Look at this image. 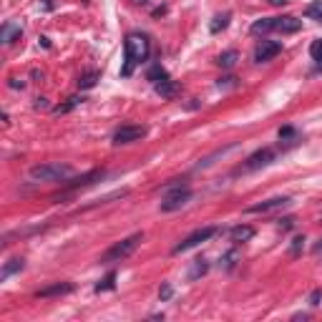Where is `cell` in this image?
Segmentation results:
<instances>
[{"mask_svg":"<svg viewBox=\"0 0 322 322\" xmlns=\"http://www.w3.org/2000/svg\"><path fill=\"white\" fill-rule=\"evenodd\" d=\"M320 300H322V290H312V295H310V305H312V307H317V305H320Z\"/></svg>","mask_w":322,"mask_h":322,"instance_id":"obj_33","label":"cell"},{"mask_svg":"<svg viewBox=\"0 0 322 322\" xmlns=\"http://www.w3.org/2000/svg\"><path fill=\"white\" fill-rule=\"evenodd\" d=\"M35 111H40V108H48V98H35Z\"/></svg>","mask_w":322,"mask_h":322,"instance_id":"obj_35","label":"cell"},{"mask_svg":"<svg viewBox=\"0 0 322 322\" xmlns=\"http://www.w3.org/2000/svg\"><path fill=\"white\" fill-rule=\"evenodd\" d=\"M113 287H116V274L108 272V274L98 282V285H96V292H106V290H113Z\"/></svg>","mask_w":322,"mask_h":322,"instance_id":"obj_26","label":"cell"},{"mask_svg":"<svg viewBox=\"0 0 322 322\" xmlns=\"http://www.w3.org/2000/svg\"><path fill=\"white\" fill-rule=\"evenodd\" d=\"M103 176V171H88V174H83V176H78V179H73V181H68L66 184V189L68 191H73V189H78V186H88V184H93L96 179H101Z\"/></svg>","mask_w":322,"mask_h":322,"instance_id":"obj_14","label":"cell"},{"mask_svg":"<svg viewBox=\"0 0 322 322\" xmlns=\"http://www.w3.org/2000/svg\"><path fill=\"white\" fill-rule=\"evenodd\" d=\"M80 103H83V98H80V96H71V98H66V103L56 106V108H53V113H56V116L68 113V111H73V108H76V106H80Z\"/></svg>","mask_w":322,"mask_h":322,"instance_id":"obj_17","label":"cell"},{"mask_svg":"<svg viewBox=\"0 0 322 322\" xmlns=\"http://www.w3.org/2000/svg\"><path fill=\"white\" fill-rule=\"evenodd\" d=\"M300 28H302V20H297L295 15L272 18V30H277V33H285V35H290V33H297Z\"/></svg>","mask_w":322,"mask_h":322,"instance_id":"obj_10","label":"cell"},{"mask_svg":"<svg viewBox=\"0 0 322 322\" xmlns=\"http://www.w3.org/2000/svg\"><path fill=\"white\" fill-rule=\"evenodd\" d=\"M274 149H259V151H254L249 159H247V164H244V169L247 171H257V169H264V166H269L272 161H274Z\"/></svg>","mask_w":322,"mask_h":322,"instance_id":"obj_7","label":"cell"},{"mask_svg":"<svg viewBox=\"0 0 322 322\" xmlns=\"http://www.w3.org/2000/svg\"><path fill=\"white\" fill-rule=\"evenodd\" d=\"M154 91L161 98H174L181 91V83H179V80H171V78H164V80H159V83H154Z\"/></svg>","mask_w":322,"mask_h":322,"instance_id":"obj_11","label":"cell"},{"mask_svg":"<svg viewBox=\"0 0 322 322\" xmlns=\"http://www.w3.org/2000/svg\"><path fill=\"white\" fill-rule=\"evenodd\" d=\"M23 267H25V262H23V259H10V262H8V264L3 267V272H0V279H3V282H5V279H8L10 274H15V272H20Z\"/></svg>","mask_w":322,"mask_h":322,"instance_id":"obj_18","label":"cell"},{"mask_svg":"<svg viewBox=\"0 0 322 322\" xmlns=\"http://www.w3.org/2000/svg\"><path fill=\"white\" fill-rule=\"evenodd\" d=\"M285 3H287V0H269V5H277V8H279V5H285Z\"/></svg>","mask_w":322,"mask_h":322,"instance_id":"obj_37","label":"cell"},{"mask_svg":"<svg viewBox=\"0 0 322 322\" xmlns=\"http://www.w3.org/2000/svg\"><path fill=\"white\" fill-rule=\"evenodd\" d=\"M144 239V234H131V237H126V239H121L118 244H113L103 257H101V262H106V264H111V262H121V259H126V257H131L134 254V249L139 247V242Z\"/></svg>","mask_w":322,"mask_h":322,"instance_id":"obj_2","label":"cell"},{"mask_svg":"<svg viewBox=\"0 0 322 322\" xmlns=\"http://www.w3.org/2000/svg\"><path fill=\"white\" fill-rule=\"evenodd\" d=\"M305 15L312 18V20H317V23H322V0H315V3H310V5L305 8Z\"/></svg>","mask_w":322,"mask_h":322,"instance_id":"obj_21","label":"cell"},{"mask_svg":"<svg viewBox=\"0 0 322 322\" xmlns=\"http://www.w3.org/2000/svg\"><path fill=\"white\" fill-rule=\"evenodd\" d=\"M20 33H23L20 25L5 23V25H3V33H0V40H3V43H13V35H20Z\"/></svg>","mask_w":322,"mask_h":322,"instance_id":"obj_19","label":"cell"},{"mask_svg":"<svg viewBox=\"0 0 322 322\" xmlns=\"http://www.w3.org/2000/svg\"><path fill=\"white\" fill-rule=\"evenodd\" d=\"M254 237V227H249V224H237V227H232L229 229V239L234 242V244H242V242H249Z\"/></svg>","mask_w":322,"mask_h":322,"instance_id":"obj_12","label":"cell"},{"mask_svg":"<svg viewBox=\"0 0 322 322\" xmlns=\"http://www.w3.org/2000/svg\"><path fill=\"white\" fill-rule=\"evenodd\" d=\"M310 56H312V61H317V71H322V40H312Z\"/></svg>","mask_w":322,"mask_h":322,"instance_id":"obj_25","label":"cell"},{"mask_svg":"<svg viewBox=\"0 0 322 322\" xmlns=\"http://www.w3.org/2000/svg\"><path fill=\"white\" fill-rule=\"evenodd\" d=\"M66 176H71L68 164H40L30 169L33 181H66Z\"/></svg>","mask_w":322,"mask_h":322,"instance_id":"obj_3","label":"cell"},{"mask_svg":"<svg viewBox=\"0 0 322 322\" xmlns=\"http://www.w3.org/2000/svg\"><path fill=\"white\" fill-rule=\"evenodd\" d=\"M136 5H149V0H134Z\"/></svg>","mask_w":322,"mask_h":322,"instance_id":"obj_38","label":"cell"},{"mask_svg":"<svg viewBox=\"0 0 322 322\" xmlns=\"http://www.w3.org/2000/svg\"><path fill=\"white\" fill-rule=\"evenodd\" d=\"M146 76H149V80H151V83H159V80H164V78H169V73H166L164 68H161L159 63H154V66L149 68V73H146Z\"/></svg>","mask_w":322,"mask_h":322,"instance_id":"obj_23","label":"cell"},{"mask_svg":"<svg viewBox=\"0 0 322 322\" xmlns=\"http://www.w3.org/2000/svg\"><path fill=\"white\" fill-rule=\"evenodd\" d=\"M171 186L174 189L166 191V196L161 199V212H176L191 199V189L186 184H171Z\"/></svg>","mask_w":322,"mask_h":322,"instance_id":"obj_4","label":"cell"},{"mask_svg":"<svg viewBox=\"0 0 322 322\" xmlns=\"http://www.w3.org/2000/svg\"><path fill=\"white\" fill-rule=\"evenodd\" d=\"M146 136V126H121L116 129L113 134V144L121 146V144H131V141H139Z\"/></svg>","mask_w":322,"mask_h":322,"instance_id":"obj_6","label":"cell"},{"mask_svg":"<svg viewBox=\"0 0 322 322\" xmlns=\"http://www.w3.org/2000/svg\"><path fill=\"white\" fill-rule=\"evenodd\" d=\"M209 269V262L207 259H194L191 269H189V279H199V277H204Z\"/></svg>","mask_w":322,"mask_h":322,"instance_id":"obj_16","label":"cell"},{"mask_svg":"<svg viewBox=\"0 0 322 322\" xmlns=\"http://www.w3.org/2000/svg\"><path fill=\"white\" fill-rule=\"evenodd\" d=\"M98 80H101V73H98V71H88V73L80 76V78L76 80V83H78L80 91H91V88L98 83Z\"/></svg>","mask_w":322,"mask_h":322,"instance_id":"obj_15","label":"cell"},{"mask_svg":"<svg viewBox=\"0 0 322 322\" xmlns=\"http://www.w3.org/2000/svg\"><path fill=\"white\" fill-rule=\"evenodd\" d=\"M279 141L297 144V141H300V134H297V129H292V126H282V129H279Z\"/></svg>","mask_w":322,"mask_h":322,"instance_id":"obj_22","label":"cell"},{"mask_svg":"<svg viewBox=\"0 0 322 322\" xmlns=\"http://www.w3.org/2000/svg\"><path fill=\"white\" fill-rule=\"evenodd\" d=\"M287 204H290V199H287V196H274V199L259 201V204H252L247 212H249V214H267V212L282 209V207H287Z\"/></svg>","mask_w":322,"mask_h":322,"instance_id":"obj_9","label":"cell"},{"mask_svg":"<svg viewBox=\"0 0 322 322\" xmlns=\"http://www.w3.org/2000/svg\"><path fill=\"white\" fill-rule=\"evenodd\" d=\"M171 295H174V290H171V285H169V282H164V285H161V287H159V297H161V300H164V302H166V300H171Z\"/></svg>","mask_w":322,"mask_h":322,"instance_id":"obj_29","label":"cell"},{"mask_svg":"<svg viewBox=\"0 0 322 322\" xmlns=\"http://www.w3.org/2000/svg\"><path fill=\"white\" fill-rule=\"evenodd\" d=\"M217 234V227H204V229H196V232H191L186 239H181L179 244L174 247V254H181V252H186V249H191V247H199L201 242H207L209 237H214Z\"/></svg>","mask_w":322,"mask_h":322,"instance_id":"obj_5","label":"cell"},{"mask_svg":"<svg viewBox=\"0 0 322 322\" xmlns=\"http://www.w3.org/2000/svg\"><path fill=\"white\" fill-rule=\"evenodd\" d=\"M269 30H272V18H262L252 23V33H269Z\"/></svg>","mask_w":322,"mask_h":322,"instance_id":"obj_28","label":"cell"},{"mask_svg":"<svg viewBox=\"0 0 322 322\" xmlns=\"http://www.w3.org/2000/svg\"><path fill=\"white\" fill-rule=\"evenodd\" d=\"M315 257H322V239L315 244Z\"/></svg>","mask_w":322,"mask_h":322,"instance_id":"obj_36","label":"cell"},{"mask_svg":"<svg viewBox=\"0 0 322 322\" xmlns=\"http://www.w3.org/2000/svg\"><path fill=\"white\" fill-rule=\"evenodd\" d=\"M10 88H25V80H20V78H10V83H8Z\"/></svg>","mask_w":322,"mask_h":322,"instance_id":"obj_34","label":"cell"},{"mask_svg":"<svg viewBox=\"0 0 322 322\" xmlns=\"http://www.w3.org/2000/svg\"><path fill=\"white\" fill-rule=\"evenodd\" d=\"M146 58H149V38L144 33H129L124 40V68H121V76L129 78L134 68L144 63Z\"/></svg>","mask_w":322,"mask_h":322,"instance_id":"obj_1","label":"cell"},{"mask_svg":"<svg viewBox=\"0 0 322 322\" xmlns=\"http://www.w3.org/2000/svg\"><path fill=\"white\" fill-rule=\"evenodd\" d=\"M68 292H73V285H71V282H56V285L40 290L38 297H58V295H68Z\"/></svg>","mask_w":322,"mask_h":322,"instance_id":"obj_13","label":"cell"},{"mask_svg":"<svg viewBox=\"0 0 322 322\" xmlns=\"http://www.w3.org/2000/svg\"><path fill=\"white\" fill-rule=\"evenodd\" d=\"M279 53H282V43H277V40H262V43L257 46V51H254V61L267 63V61L277 58Z\"/></svg>","mask_w":322,"mask_h":322,"instance_id":"obj_8","label":"cell"},{"mask_svg":"<svg viewBox=\"0 0 322 322\" xmlns=\"http://www.w3.org/2000/svg\"><path fill=\"white\" fill-rule=\"evenodd\" d=\"M237 80H239V78H234V76H224V78H219L217 86H219V88H234Z\"/></svg>","mask_w":322,"mask_h":322,"instance_id":"obj_30","label":"cell"},{"mask_svg":"<svg viewBox=\"0 0 322 322\" xmlns=\"http://www.w3.org/2000/svg\"><path fill=\"white\" fill-rule=\"evenodd\" d=\"M302 249H305V237L297 234V237L292 239V244H290V257H300Z\"/></svg>","mask_w":322,"mask_h":322,"instance_id":"obj_27","label":"cell"},{"mask_svg":"<svg viewBox=\"0 0 322 322\" xmlns=\"http://www.w3.org/2000/svg\"><path fill=\"white\" fill-rule=\"evenodd\" d=\"M277 227H279L282 232H287V229H292V227H295V217H282Z\"/></svg>","mask_w":322,"mask_h":322,"instance_id":"obj_31","label":"cell"},{"mask_svg":"<svg viewBox=\"0 0 322 322\" xmlns=\"http://www.w3.org/2000/svg\"><path fill=\"white\" fill-rule=\"evenodd\" d=\"M227 25H229V13H219V15H214V18H212L209 30H212V33H219V30H224Z\"/></svg>","mask_w":322,"mask_h":322,"instance_id":"obj_20","label":"cell"},{"mask_svg":"<svg viewBox=\"0 0 322 322\" xmlns=\"http://www.w3.org/2000/svg\"><path fill=\"white\" fill-rule=\"evenodd\" d=\"M237 51H224V53H219V58H217V63L222 66V68H232L234 63H237Z\"/></svg>","mask_w":322,"mask_h":322,"instance_id":"obj_24","label":"cell"},{"mask_svg":"<svg viewBox=\"0 0 322 322\" xmlns=\"http://www.w3.org/2000/svg\"><path fill=\"white\" fill-rule=\"evenodd\" d=\"M234 259H237V252H229V254L222 259V262H224V269H232V267H234Z\"/></svg>","mask_w":322,"mask_h":322,"instance_id":"obj_32","label":"cell"}]
</instances>
